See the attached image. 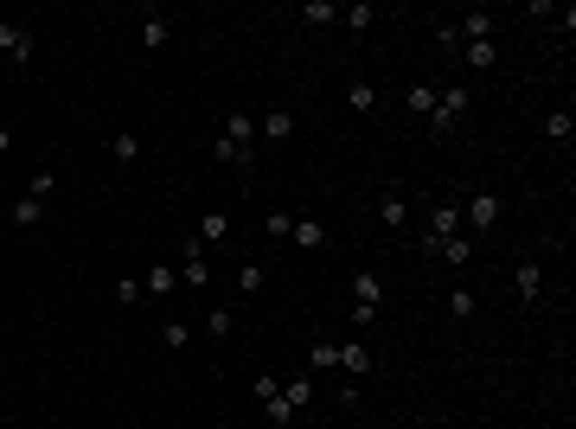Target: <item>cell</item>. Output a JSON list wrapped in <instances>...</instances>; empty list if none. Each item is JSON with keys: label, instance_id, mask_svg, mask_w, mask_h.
Here are the masks:
<instances>
[{"label": "cell", "instance_id": "obj_1", "mask_svg": "<svg viewBox=\"0 0 576 429\" xmlns=\"http://www.w3.org/2000/svg\"><path fill=\"white\" fill-rule=\"evenodd\" d=\"M442 238H461V205L455 199H442V205H429V219H423V238H416V250L429 256Z\"/></svg>", "mask_w": 576, "mask_h": 429}, {"label": "cell", "instance_id": "obj_2", "mask_svg": "<svg viewBox=\"0 0 576 429\" xmlns=\"http://www.w3.org/2000/svg\"><path fill=\"white\" fill-rule=\"evenodd\" d=\"M0 58H14L20 70L39 58V33L26 26V20H0Z\"/></svg>", "mask_w": 576, "mask_h": 429}, {"label": "cell", "instance_id": "obj_3", "mask_svg": "<svg viewBox=\"0 0 576 429\" xmlns=\"http://www.w3.org/2000/svg\"><path fill=\"white\" fill-rule=\"evenodd\" d=\"M499 219H506V199H499V192H474V199H468V211H461V231H468V238H480V231H493Z\"/></svg>", "mask_w": 576, "mask_h": 429}, {"label": "cell", "instance_id": "obj_4", "mask_svg": "<svg viewBox=\"0 0 576 429\" xmlns=\"http://www.w3.org/2000/svg\"><path fill=\"white\" fill-rule=\"evenodd\" d=\"M468 116V84H449V90H436V109H429V128L436 135H455V122Z\"/></svg>", "mask_w": 576, "mask_h": 429}, {"label": "cell", "instance_id": "obj_5", "mask_svg": "<svg viewBox=\"0 0 576 429\" xmlns=\"http://www.w3.org/2000/svg\"><path fill=\"white\" fill-rule=\"evenodd\" d=\"M173 269H180V289H199V295H205V282H211V256H205V244H199V238H186V250H180V263H173Z\"/></svg>", "mask_w": 576, "mask_h": 429}, {"label": "cell", "instance_id": "obj_6", "mask_svg": "<svg viewBox=\"0 0 576 429\" xmlns=\"http://www.w3.org/2000/svg\"><path fill=\"white\" fill-rule=\"evenodd\" d=\"M218 135L237 141V148H256V116H250V109H225V116H218Z\"/></svg>", "mask_w": 576, "mask_h": 429}, {"label": "cell", "instance_id": "obj_7", "mask_svg": "<svg viewBox=\"0 0 576 429\" xmlns=\"http://www.w3.org/2000/svg\"><path fill=\"white\" fill-rule=\"evenodd\" d=\"M352 308H372V314H378V308H385V275L358 269V275H352Z\"/></svg>", "mask_w": 576, "mask_h": 429}, {"label": "cell", "instance_id": "obj_8", "mask_svg": "<svg viewBox=\"0 0 576 429\" xmlns=\"http://www.w3.org/2000/svg\"><path fill=\"white\" fill-rule=\"evenodd\" d=\"M295 128H302V122L288 116V109H263V116H256V141H295Z\"/></svg>", "mask_w": 576, "mask_h": 429}, {"label": "cell", "instance_id": "obj_9", "mask_svg": "<svg viewBox=\"0 0 576 429\" xmlns=\"http://www.w3.org/2000/svg\"><path fill=\"white\" fill-rule=\"evenodd\" d=\"M205 154H211V161H225V167H256V148H237V141H225V135H211V141H205Z\"/></svg>", "mask_w": 576, "mask_h": 429}, {"label": "cell", "instance_id": "obj_10", "mask_svg": "<svg viewBox=\"0 0 576 429\" xmlns=\"http://www.w3.org/2000/svg\"><path fill=\"white\" fill-rule=\"evenodd\" d=\"M173 289H180V269L173 263H154L148 275H141V295H154V302H167Z\"/></svg>", "mask_w": 576, "mask_h": 429}, {"label": "cell", "instance_id": "obj_11", "mask_svg": "<svg viewBox=\"0 0 576 429\" xmlns=\"http://www.w3.org/2000/svg\"><path fill=\"white\" fill-rule=\"evenodd\" d=\"M109 161H116V167H135V161H141V128H116V135H109Z\"/></svg>", "mask_w": 576, "mask_h": 429}, {"label": "cell", "instance_id": "obj_12", "mask_svg": "<svg viewBox=\"0 0 576 429\" xmlns=\"http://www.w3.org/2000/svg\"><path fill=\"white\" fill-rule=\"evenodd\" d=\"M513 289H519L525 308H538V295H544V269H538V263H519V269H513Z\"/></svg>", "mask_w": 576, "mask_h": 429}, {"label": "cell", "instance_id": "obj_13", "mask_svg": "<svg viewBox=\"0 0 576 429\" xmlns=\"http://www.w3.org/2000/svg\"><path fill=\"white\" fill-rule=\"evenodd\" d=\"M429 256H442V263H455V269H468V263H474V238H468V231H461V238H442V244H436V250H429Z\"/></svg>", "mask_w": 576, "mask_h": 429}, {"label": "cell", "instance_id": "obj_14", "mask_svg": "<svg viewBox=\"0 0 576 429\" xmlns=\"http://www.w3.org/2000/svg\"><path fill=\"white\" fill-rule=\"evenodd\" d=\"M455 51H461V64H468V70H493V64H499V39H480V45H455Z\"/></svg>", "mask_w": 576, "mask_h": 429}, {"label": "cell", "instance_id": "obj_15", "mask_svg": "<svg viewBox=\"0 0 576 429\" xmlns=\"http://www.w3.org/2000/svg\"><path fill=\"white\" fill-rule=\"evenodd\" d=\"M167 39H173V20H167V14H141V45L161 51Z\"/></svg>", "mask_w": 576, "mask_h": 429}, {"label": "cell", "instance_id": "obj_16", "mask_svg": "<svg viewBox=\"0 0 576 429\" xmlns=\"http://www.w3.org/2000/svg\"><path fill=\"white\" fill-rule=\"evenodd\" d=\"M192 327H205V340H231L237 333V314L231 308H205V321H192Z\"/></svg>", "mask_w": 576, "mask_h": 429}, {"label": "cell", "instance_id": "obj_17", "mask_svg": "<svg viewBox=\"0 0 576 429\" xmlns=\"http://www.w3.org/2000/svg\"><path fill=\"white\" fill-rule=\"evenodd\" d=\"M288 244H295V250H327V225H314V219H295Z\"/></svg>", "mask_w": 576, "mask_h": 429}, {"label": "cell", "instance_id": "obj_18", "mask_svg": "<svg viewBox=\"0 0 576 429\" xmlns=\"http://www.w3.org/2000/svg\"><path fill=\"white\" fill-rule=\"evenodd\" d=\"M192 333H199V327H192V321H180V314H173V321H161V346H167V352H186V346H192Z\"/></svg>", "mask_w": 576, "mask_h": 429}, {"label": "cell", "instance_id": "obj_19", "mask_svg": "<svg viewBox=\"0 0 576 429\" xmlns=\"http://www.w3.org/2000/svg\"><path fill=\"white\" fill-rule=\"evenodd\" d=\"M282 404H288V410L302 416V410L314 404V378H282Z\"/></svg>", "mask_w": 576, "mask_h": 429}, {"label": "cell", "instance_id": "obj_20", "mask_svg": "<svg viewBox=\"0 0 576 429\" xmlns=\"http://www.w3.org/2000/svg\"><path fill=\"white\" fill-rule=\"evenodd\" d=\"M339 366L352 372V378H372V346L358 340V346H339Z\"/></svg>", "mask_w": 576, "mask_h": 429}, {"label": "cell", "instance_id": "obj_21", "mask_svg": "<svg viewBox=\"0 0 576 429\" xmlns=\"http://www.w3.org/2000/svg\"><path fill=\"white\" fill-rule=\"evenodd\" d=\"M231 238V219H225V211H205V219H199V244L211 250V244H225Z\"/></svg>", "mask_w": 576, "mask_h": 429}, {"label": "cell", "instance_id": "obj_22", "mask_svg": "<svg viewBox=\"0 0 576 429\" xmlns=\"http://www.w3.org/2000/svg\"><path fill=\"white\" fill-rule=\"evenodd\" d=\"M378 225H410V199L404 192H385L378 199Z\"/></svg>", "mask_w": 576, "mask_h": 429}, {"label": "cell", "instance_id": "obj_23", "mask_svg": "<svg viewBox=\"0 0 576 429\" xmlns=\"http://www.w3.org/2000/svg\"><path fill=\"white\" fill-rule=\"evenodd\" d=\"M39 219H45V199H26V192H20V199H14V225H20V231H33Z\"/></svg>", "mask_w": 576, "mask_h": 429}, {"label": "cell", "instance_id": "obj_24", "mask_svg": "<svg viewBox=\"0 0 576 429\" xmlns=\"http://www.w3.org/2000/svg\"><path fill=\"white\" fill-rule=\"evenodd\" d=\"M263 282H269V269L263 263H244L237 269V295H263Z\"/></svg>", "mask_w": 576, "mask_h": 429}, {"label": "cell", "instance_id": "obj_25", "mask_svg": "<svg viewBox=\"0 0 576 429\" xmlns=\"http://www.w3.org/2000/svg\"><path fill=\"white\" fill-rule=\"evenodd\" d=\"M544 135H551V141H570V135H576V116H570V109H551V116H544Z\"/></svg>", "mask_w": 576, "mask_h": 429}, {"label": "cell", "instance_id": "obj_26", "mask_svg": "<svg viewBox=\"0 0 576 429\" xmlns=\"http://www.w3.org/2000/svg\"><path fill=\"white\" fill-rule=\"evenodd\" d=\"M449 314H455V321H474V314H480L474 289H449Z\"/></svg>", "mask_w": 576, "mask_h": 429}, {"label": "cell", "instance_id": "obj_27", "mask_svg": "<svg viewBox=\"0 0 576 429\" xmlns=\"http://www.w3.org/2000/svg\"><path fill=\"white\" fill-rule=\"evenodd\" d=\"M288 231H295V219H288V211H263V238L288 244Z\"/></svg>", "mask_w": 576, "mask_h": 429}, {"label": "cell", "instance_id": "obj_28", "mask_svg": "<svg viewBox=\"0 0 576 429\" xmlns=\"http://www.w3.org/2000/svg\"><path fill=\"white\" fill-rule=\"evenodd\" d=\"M346 109L372 116V109H378V90H372V84H352V90H346Z\"/></svg>", "mask_w": 576, "mask_h": 429}, {"label": "cell", "instance_id": "obj_29", "mask_svg": "<svg viewBox=\"0 0 576 429\" xmlns=\"http://www.w3.org/2000/svg\"><path fill=\"white\" fill-rule=\"evenodd\" d=\"M302 20H308V26H333V20H339V7H333V0H308Z\"/></svg>", "mask_w": 576, "mask_h": 429}, {"label": "cell", "instance_id": "obj_30", "mask_svg": "<svg viewBox=\"0 0 576 429\" xmlns=\"http://www.w3.org/2000/svg\"><path fill=\"white\" fill-rule=\"evenodd\" d=\"M410 116H429V109H436V84H410Z\"/></svg>", "mask_w": 576, "mask_h": 429}, {"label": "cell", "instance_id": "obj_31", "mask_svg": "<svg viewBox=\"0 0 576 429\" xmlns=\"http://www.w3.org/2000/svg\"><path fill=\"white\" fill-rule=\"evenodd\" d=\"M308 366H314V372H333V366H339V346H333V340H321V346L308 352Z\"/></svg>", "mask_w": 576, "mask_h": 429}, {"label": "cell", "instance_id": "obj_32", "mask_svg": "<svg viewBox=\"0 0 576 429\" xmlns=\"http://www.w3.org/2000/svg\"><path fill=\"white\" fill-rule=\"evenodd\" d=\"M339 20H346V26H352V33H372V20H378V14H372V7H366V0H358V7H346V14H339Z\"/></svg>", "mask_w": 576, "mask_h": 429}, {"label": "cell", "instance_id": "obj_33", "mask_svg": "<svg viewBox=\"0 0 576 429\" xmlns=\"http://www.w3.org/2000/svg\"><path fill=\"white\" fill-rule=\"evenodd\" d=\"M116 302H122V308L141 302V275H122V282H116Z\"/></svg>", "mask_w": 576, "mask_h": 429}, {"label": "cell", "instance_id": "obj_34", "mask_svg": "<svg viewBox=\"0 0 576 429\" xmlns=\"http://www.w3.org/2000/svg\"><path fill=\"white\" fill-rule=\"evenodd\" d=\"M51 192H58L51 173H33V180H26V199H51Z\"/></svg>", "mask_w": 576, "mask_h": 429}, {"label": "cell", "instance_id": "obj_35", "mask_svg": "<svg viewBox=\"0 0 576 429\" xmlns=\"http://www.w3.org/2000/svg\"><path fill=\"white\" fill-rule=\"evenodd\" d=\"M282 397V378H256V404H275Z\"/></svg>", "mask_w": 576, "mask_h": 429}, {"label": "cell", "instance_id": "obj_36", "mask_svg": "<svg viewBox=\"0 0 576 429\" xmlns=\"http://www.w3.org/2000/svg\"><path fill=\"white\" fill-rule=\"evenodd\" d=\"M0 154H14V128L7 122H0Z\"/></svg>", "mask_w": 576, "mask_h": 429}]
</instances>
